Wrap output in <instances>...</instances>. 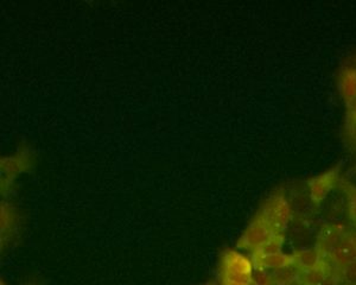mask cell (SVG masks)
Segmentation results:
<instances>
[{
  "label": "cell",
  "instance_id": "1",
  "mask_svg": "<svg viewBox=\"0 0 356 285\" xmlns=\"http://www.w3.org/2000/svg\"><path fill=\"white\" fill-rule=\"evenodd\" d=\"M221 285H255L253 263L234 250H226L222 254Z\"/></svg>",
  "mask_w": 356,
  "mask_h": 285
},
{
  "label": "cell",
  "instance_id": "2",
  "mask_svg": "<svg viewBox=\"0 0 356 285\" xmlns=\"http://www.w3.org/2000/svg\"><path fill=\"white\" fill-rule=\"evenodd\" d=\"M275 234L284 236L291 220V206L282 193L270 196L259 211Z\"/></svg>",
  "mask_w": 356,
  "mask_h": 285
},
{
  "label": "cell",
  "instance_id": "3",
  "mask_svg": "<svg viewBox=\"0 0 356 285\" xmlns=\"http://www.w3.org/2000/svg\"><path fill=\"white\" fill-rule=\"evenodd\" d=\"M273 236L275 232L272 231L270 225L267 224L264 216L258 213L251 221V224L247 226L236 246L238 249L253 253Z\"/></svg>",
  "mask_w": 356,
  "mask_h": 285
},
{
  "label": "cell",
  "instance_id": "4",
  "mask_svg": "<svg viewBox=\"0 0 356 285\" xmlns=\"http://www.w3.org/2000/svg\"><path fill=\"white\" fill-rule=\"evenodd\" d=\"M324 259L330 263L335 272L356 261V244L349 231H346L332 247L324 253Z\"/></svg>",
  "mask_w": 356,
  "mask_h": 285
},
{
  "label": "cell",
  "instance_id": "5",
  "mask_svg": "<svg viewBox=\"0 0 356 285\" xmlns=\"http://www.w3.org/2000/svg\"><path fill=\"white\" fill-rule=\"evenodd\" d=\"M340 169L339 165L309 179V195L312 204L317 207L323 204L324 200L328 197L332 189L340 182Z\"/></svg>",
  "mask_w": 356,
  "mask_h": 285
},
{
  "label": "cell",
  "instance_id": "6",
  "mask_svg": "<svg viewBox=\"0 0 356 285\" xmlns=\"http://www.w3.org/2000/svg\"><path fill=\"white\" fill-rule=\"evenodd\" d=\"M335 270L327 259H323L314 269L300 273V285H337Z\"/></svg>",
  "mask_w": 356,
  "mask_h": 285
},
{
  "label": "cell",
  "instance_id": "7",
  "mask_svg": "<svg viewBox=\"0 0 356 285\" xmlns=\"http://www.w3.org/2000/svg\"><path fill=\"white\" fill-rule=\"evenodd\" d=\"M31 167V161L28 156L19 155L11 158L3 159L1 162V186L3 190L8 189L10 184L16 179L18 174L28 170Z\"/></svg>",
  "mask_w": 356,
  "mask_h": 285
},
{
  "label": "cell",
  "instance_id": "8",
  "mask_svg": "<svg viewBox=\"0 0 356 285\" xmlns=\"http://www.w3.org/2000/svg\"><path fill=\"white\" fill-rule=\"evenodd\" d=\"M252 263L253 266L261 271L283 269V268L295 265V256L293 254H286L284 252L267 254V256H252Z\"/></svg>",
  "mask_w": 356,
  "mask_h": 285
},
{
  "label": "cell",
  "instance_id": "9",
  "mask_svg": "<svg viewBox=\"0 0 356 285\" xmlns=\"http://www.w3.org/2000/svg\"><path fill=\"white\" fill-rule=\"evenodd\" d=\"M340 93L347 107L356 104V68L348 67L340 75Z\"/></svg>",
  "mask_w": 356,
  "mask_h": 285
},
{
  "label": "cell",
  "instance_id": "10",
  "mask_svg": "<svg viewBox=\"0 0 356 285\" xmlns=\"http://www.w3.org/2000/svg\"><path fill=\"white\" fill-rule=\"evenodd\" d=\"M293 256H295V266H297V269L300 270V272L314 269L324 259L323 253L317 246L293 253Z\"/></svg>",
  "mask_w": 356,
  "mask_h": 285
},
{
  "label": "cell",
  "instance_id": "11",
  "mask_svg": "<svg viewBox=\"0 0 356 285\" xmlns=\"http://www.w3.org/2000/svg\"><path fill=\"white\" fill-rule=\"evenodd\" d=\"M347 229L341 226V225H325L321 229L320 234L317 236V247H320L322 253L327 252L332 245L335 244L336 241L340 239L341 236H343L344 232Z\"/></svg>",
  "mask_w": 356,
  "mask_h": 285
},
{
  "label": "cell",
  "instance_id": "12",
  "mask_svg": "<svg viewBox=\"0 0 356 285\" xmlns=\"http://www.w3.org/2000/svg\"><path fill=\"white\" fill-rule=\"evenodd\" d=\"M17 214L15 208L8 204H1V244L10 239L17 227Z\"/></svg>",
  "mask_w": 356,
  "mask_h": 285
},
{
  "label": "cell",
  "instance_id": "13",
  "mask_svg": "<svg viewBox=\"0 0 356 285\" xmlns=\"http://www.w3.org/2000/svg\"><path fill=\"white\" fill-rule=\"evenodd\" d=\"M284 241H285L284 236L275 234L261 247L257 250L255 252L252 253V256H267V254H275V253L283 252Z\"/></svg>",
  "mask_w": 356,
  "mask_h": 285
},
{
  "label": "cell",
  "instance_id": "14",
  "mask_svg": "<svg viewBox=\"0 0 356 285\" xmlns=\"http://www.w3.org/2000/svg\"><path fill=\"white\" fill-rule=\"evenodd\" d=\"M340 187L348 197L349 218L356 226V186L349 184L347 181H340Z\"/></svg>",
  "mask_w": 356,
  "mask_h": 285
},
{
  "label": "cell",
  "instance_id": "15",
  "mask_svg": "<svg viewBox=\"0 0 356 285\" xmlns=\"http://www.w3.org/2000/svg\"><path fill=\"white\" fill-rule=\"evenodd\" d=\"M339 283L344 285H356V261L347 265L346 268L336 273Z\"/></svg>",
  "mask_w": 356,
  "mask_h": 285
},
{
  "label": "cell",
  "instance_id": "16",
  "mask_svg": "<svg viewBox=\"0 0 356 285\" xmlns=\"http://www.w3.org/2000/svg\"><path fill=\"white\" fill-rule=\"evenodd\" d=\"M349 132H350L353 139L356 142V122H354L352 119L349 122Z\"/></svg>",
  "mask_w": 356,
  "mask_h": 285
},
{
  "label": "cell",
  "instance_id": "17",
  "mask_svg": "<svg viewBox=\"0 0 356 285\" xmlns=\"http://www.w3.org/2000/svg\"><path fill=\"white\" fill-rule=\"evenodd\" d=\"M350 119L356 122V104L352 107V113H350Z\"/></svg>",
  "mask_w": 356,
  "mask_h": 285
},
{
  "label": "cell",
  "instance_id": "18",
  "mask_svg": "<svg viewBox=\"0 0 356 285\" xmlns=\"http://www.w3.org/2000/svg\"><path fill=\"white\" fill-rule=\"evenodd\" d=\"M0 285H6V284H5L4 282L1 281V283H0Z\"/></svg>",
  "mask_w": 356,
  "mask_h": 285
},
{
  "label": "cell",
  "instance_id": "19",
  "mask_svg": "<svg viewBox=\"0 0 356 285\" xmlns=\"http://www.w3.org/2000/svg\"><path fill=\"white\" fill-rule=\"evenodd\" d=\"M207 285H211V284H207Z\"/></svg>",
  "mask_w": 356,
  "mask_h": 285
}]
</instances>
